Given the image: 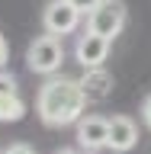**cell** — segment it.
Wrapping results in <instances>:
<instances>
[{
	"mask_svg": "<svg viewBox=\"0 0 151 154\" xmlns=\"http://www.w3.org/2000/svg\"><path fill=\"white\" fill-rule=\"evenodd\" d=\"M80 10L71 3V0H52L45 7V13H42V26H45L48 35H68V32H74L77 26H80Z\"/></svg>",
	"mask_w": 151,
	"mask_h": 154,
	"instance_id": "277c9868",
	"label": "cell"
},
{
	"mask_svg": "<svg viewBox=\"0 0 151 154\" xmlns=\"http://www.w3.org/2000/svg\"><path fill=\"white\" fill-rule=\"evenodd\" d=\"M58 154H90V151H71V148H61Z\"/></svg>",
	"mask_w": 151,
	"mask_h": 154,
	"instance_id": "5bb4252c",
	"label": "cell"
},
{
	"mask_svg": "<svg viewBox=\"0 0 151 154\" xmlns=\"http://www.w3.org/2000/svg\"><path fill=\"white\" fill-rule=\"evenodd\" d=\"M64 61V48H61V38L58 35H39L29 42L26 48V67L32 74H55Z\"/></svg>",
	"mask_w": 151,
	"mask_h": 154,
	"instance_id": "7a4b0ae2",
	"label": "cell"
},
{
	"mask_svg": "<svg viewBox=\"0 0 151 154\" xmlns=\"http://www.w3.org/2000/svg\"><path fill=\"white\" fill-rule=\"evenodd\" d=\"M84 106H87L84 90H80V80H74V77H48L39 87V96H36L39 119L45 125H52V128L80 122Z\"/></svg>",
	"mask_w": 151,
	"mask_h": 154,
	"instance_id": "6da1fadb",
	"label": "cell"
},
{
	"mask_svg": "<svg viewBox=\"0 0 151 154\" xmlns=\"http://www.w3.org/2000/svg\"><path fill=\"white\" fill-rule=\"evenodd\" d=\"M3 154H36V151H32L29 144H23V141H19V144H10V148H7Z\"/></svg>",
	"mask_w": 151,
	"mask_h": 154,
	"instance_id": "7c38bea8",
	"label": "cell"
},
{
	"mask_svg": "<svg viewBox=\"0 0 151 154\" xmlns=\"http://www.w3.org/2000/svg\"><path fill=\"white\" fill-rule=\"evenodd\" d=\"M125 29V7L122 0H103L93 13H87V32H96L113 42L119 32Z\"/></svg>",
	"mask_w": 151,
	"mask_h": 154,
	"instance_id": "3957f363",
	"label": "cell"
},
{
	"mask_svg": "<svg viewBox=\"0 0 151 154\" xmlns=\"http://www.w3.org/2000/svg\"><path fill=\"white\" fill-rule=\"evenodd\" d=\"M77 144L80 151H100L109 148V119L106 116H84L77 122Z\"/></svg>",
	"mask_w": 151,
	"mask_h": 154,
	"instance_id": "5b68a950",
	"label": "cell"
},
{
	"mask_svg": "<svg viewBox=\"0 0 151 154\" xmlns=\"http://www.w3.org/2000/svg\"><path fill=\"white\" fill-rule=\"evenodd\" d=\"M80 90H84L87 103H103L106 96L113 93V74H106L103 67H90L80 77Z\"/></svg>",
	"mask_w": 151,
	"mask_h": 154,
	"instance_id": "9c48e42d",
	"label": "cell"
},
{
	"mask_svg": "<svg viewBox=\"0 0 151 154\" xmlns=\"http://www.w3.org/2000/svg\"><path fill=\"white\" fill-rule=\"evenodd\" d=\"M109 48H113V42H109V38L96 35V32H84V35L77 38L74 55H77V61H80V67H84V71H90V67H103V64H106Z\"/></svg>",
	"mask_w": 151,
	"mask_h": 154,
	"instance_id": "8992f818",
	"label": "cell"
},
{
	"mask_svg": "<svg viewBox=\"0 0 151 154\" xmlns=\"http://www.w3.org/2000/svg\"><path fill=\"white\" fill-rule=\"evenodd\" d=\"M138 144V125H135L132 116H113L109 119V148L119 154L132 151Z\"/></svg>",
	"mask_w": 151,
	"mask_h": 154,
	"instance_id": "ba28073f",
	"label": "cell"
},
{
	"mask_svg": "<svg viewBox=\"0 0 151 154\" xmlns=\"http://www.w3.org/2000/svg\"><path fill=\"white\" fill-rule=\"evenodd\" d=\"M71 3H74V7L80 10V13H93V10L100 7V3H103V0H71Z\"/></svg>",
	"mask_w": 151,
	"mask_h": 154,
	"instance_id": "30bf717a",
	"label": "cell"
},
{
	"mask_svg": "<svg viewBox=\"0 0 151 154\" xmlns=\"http://www.w3.org/2000/svg\"><path fill=\"white\" fill-rule=\"evenodd\" d=\"M7 58H10V45H7V38L0 35V74H3V67H7Z\"/></svg>",
	"mask_w": 151,
	"mask_h": 154,
	"instance_id": "8fae6325",
	"label": "cell"
},
{
	"mask_svg": "<svg viewBox=\"0 0 151 154\" xmlns=\"http://www.w3.org/2000/svg\"><path fill=\"white\" fill-rule=\"evenodd\" d=\"M142 119H145V125L151 128V93L145 96V103H142Z\"/></svg>",
	"mask_w": 151,
	"mask_h": 154,
	"instance_id": "4fadbf2b",
	"label": "cell"
},
{
	"mask_svg": "<svg viewBox=\"0 0 151 154\" xmlns=\"http://www.w3.org/2000/svg\"><path fill=\"white\" fill-rule=\"evenodd\" d=\"M26 116V100L19 96L16 77L0 74V122H19Z\"/></svg>",
	"mask_w": 151,
	"mask_h": 154,
	"instance_id": "52a82bcc",
	"label": "cell"
}]
</instances>
